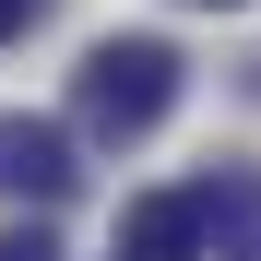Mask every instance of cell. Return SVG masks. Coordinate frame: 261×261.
I'll return each mask as SVG.
<instances>
[{"mask_svg": "<svg viewBox=\"0 0 261 261\" xmlns=\"http://www.w3.org/2000/svg\"><path fill=\"white\" fill-rule=\"evenodd\" d=\"M119 261H214L202 249V202L190 190H143L119 214Z\"/></svg>", "mask_w": 261, "mask_h": 261, "instance_id": "3957f363", "label": "cell"}, {"mask_svg": "<svg viewBox=\"0 0 261 261\" xmlns=\"http://www.w3.org/2000/svg\"><path fill=\"white\" fill-rule=\"evenodd\" d=\"M0 261H60V238L48 226H0Z\"/></svg>", "mask_w": 261, "mask_h": 261, "instance_id": "277c9868", "label": "cell"}, {"mask_svg": "<svg viewBox=\"0 0 261 261\" xmlns=\"http://www.w3.org/2000/svg\"><path fill=\"white\" fill-rule=\"evenodd\" d=\"M24 24H36V0H0V48H12V36H24Z\"/></svg>", "mask_w": 261, "mask_h": 261, "instance_id": "5b68a950", "label": "cell"}, {"mask_svg": "<svg viewBox=\"0 0 261 261\" xmlns=\"http://www.w3.org/2000/svg\"><path fill=\"white\" fill-rule=\"evenodd\" d=\"M214 12H238V0H214Z\"/></svg>", "mask_w": 261, "mask_h": 261, "instance_id": "52a82bcc", "label": "cell"}, {"mask_svg": "<svg viewBox=\"0 0 261 261\" xmlns=\"http://www.w3.org/2000/svg\"><path fill=\"white\" fill-rule=\"evenodd\" d=\"M71 178H83V166H71V130L0 107V202H60Z\"/></svg>", "mask_w": 261, "mask_h": 261, "instance_id": "7a4b0ae2", "label": "cell"}, {"mask_svg": "<svg viewBox=\"0 0 261 261\" xmlns=\"http://www.w3.org/2000/svg\"><path fill=\"white\" fill-rule=\"evenodd\" d=\"M178 107V48L166 36H95L71 71V119L95 130V143H143V130Z\"/></svg>", "mask_w": 261, "mask_h": 261, "instance_id": "6da1fadb", "label": "cell"}, {"mask_svg": "<svg viewBox=\"0 0 261 261\" xmlns=\"http://www.w3.org/2000/svg\"><path fill=\"white\" fill-rule=\"evenodd\" d=\"M226 261H261V249H226Z\"/></svg>", "mask_w": 261, "mask_h": 261, "instance_id": "8992f818", "label": "cell"}]
</instances>
